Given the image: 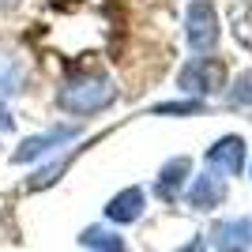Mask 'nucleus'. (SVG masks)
I'll use <instances>...</instances> for the list:
<instances>
[{
	"instance_id": "nucleus-11",
	"label": "nucleus",
	"mask_w": 252,
	"mask_h": 252,
	"mask_svg": "<svg viewBox=\"0 0 252 252\" xmlns=\"http://www.w3.org/2000/svg\"><path fill=\"white\" fill-rule=\"evenodd\" d=\"M79 241H83L91 252H128L125 237H117V233L102 230V226H91V230H83V233H79Z\"/></svg>"
},
{
	"instance_id": "nucleus-16",
	"label": "nucleus",
	"mask_w": 252,
	"mask_h": 252,
	"mask_svg": "<svg viewBox=\"0 0 252 252\" xmlns=\"http://www.w3.org/2000/svg\"><path fill=\"white\" fill-rule=\"evenodd\" d=\"M15 4H19V0H0V8H15Z\"/></svg>"
},
{
	"instance_id": "nucleus-15",
	"label": "nucleus",
	"mask_w": 252,
	"mask_h": 252,
	"mask_svg": "<svg viewBox=\"0 0 252 252\" xmlns=\"http://www.w3.org/2000/svg\"><path fill=\"white\" fill-rule=\"evenodd\" d=\"M181 252H203V241H200V237H196V241H192V245H185V249H181Z\"/></svg>"
},
{
	"instance_id": "nucleus-14",
	"label": "nucleus",
	"mask_w": 252,
	"mask_h": 252,
	"mask_svg": "<svg viewBox=\"0 0 252 252\" xmlns=\"http://www.w3.org/2000/svg\"><path fill=\"white\" fill-rule=\"evenodd\" d=\"M8 132H15V117H11L8 105L0 102V136H8Z\"/></svg>"
},
{
	"instance_id": "nucleus-8",
	"label": "nucleus",
	"mask_w": 252,
	"mask_h": 252,
	"mask_svg": "<svg viewBox=\"0 0 252 252\" xmlns=\"http://www.w3.org/2000/svg\"><path fill=\"white\" fill-rule=\"evenodd\" d=\"M192 177V162L185 155L181 158H169L166 166L158 169V181H155V196L158 200H166V203H173L181 196V189H185V181Z\"/></svg>"
},
{
	"instance_id": "nucleus-2",
	"label": "nucleus",
	"mask_w": 252,
	"mask_h": 252,
	"mask_svg": "<svg viewBox=\"0 0 252 252\" xmlns=\"http://www.w3.org/2000/svg\"><path fill=\"white\" fill-rule=\"evenodd\" d=\"M177 87L185 91V94H196V98L219 94L222 87H226V64H222L219 57H207V53H200V57H192L189 64H181Z\"/></svg>"
},
{
	"instance_id": "nucleus-4",
	"label": "nucleus",
	"mask_w": 252,
	"mask_h": 252,
	"mask_svg": "<svg viewBox=\"0 0 252 252\" xmlns=\"http://www.w3.org/2000/svg\"><path fill=\"white\" fill-rule=\"evenodd\" d=\"M79 136V125H53L49 132H38V136H27L15 147V155H11V162L15 166H23V162H34V158H45L53 155V151H61L64 143H72V139Z\"/></svg>"
},
{
	"instance_id": "nucleus-3",
	"label": "nucleus",
	"mask_w": 252,
	"mask_h": 252,
	"mask_svg": "<svg viewBox=\"0 0 252 252\" xmlns=\"http://www.w3.org/2000/svg\"><path fill=\"white\" fill-rule=\"evenodd\" d=\"M219 11L211 0H192L185 8V38H189L192 53H211L219 45Z\"/></svg>"
},
{
	"instance_id": "nucleus-9",
	"label": "nucleus",
	"mask_w": 252,
	"mask_h": 252,
	"mask_svg": "<svg viewBox=\"0 0 252 252\" xmlns=\"http://www.w3.org/2000/svg\"><path fill=\"white\" fill-rule=\"evenodd\" d=\"M143 203H147L143 189H125L105 203V219L117 222V226H128V222H136L139 215H143Z\"/></svg>"
},
{
	"instance_id": "nucleus-1",
	"label": "nucleus",
	"mask_w": 252,
	"mask_h": 252,
	"mask_svg": "<svg viewBox=\"0 0 252 252\" xmlns=\"http://www.w3.org/2000/svg\"><path fill=\"white\" fill-rule=\"evenodd\" d=\"M117 102L113 75L102 68H72L57 83V109L72 117H94Z\"/></svg>"
},
{
	"instance_id": "nucleus-12",
	"label": "nucleus",
	"mask_w": 252,
	"mask_h": 252,
	"mask_svg": "<svg viewBox=\"0 0 252 252\" xmlns=\"http://www.w3.org/2000/svg\"><path fill=\"white\" fill-rule=\"evenodd\" d=\"M230 102L233 105H252V72H241L230 87Z\"/></svg>"
},
{
	"instance_id": "nucleus-5",
	"label": "nucleus",
	"mask_w": 252,
	"mask_h": 252,
	"mask_svg": "<svg viewBox=\"0 0 252 252\" xmlns=\"http://www.w3.org/2000/svg\"><path fill=\"white\" fill-rule=\"evenodd\" d=\"M211 245L222 252H249L252 249V219H226L211 226Z\"/></svg>"
},
{
	"instance_id": "nucleus-6",
	"label": "nucleus",
	"mask_w": 252,
	"mask_h": 252,
	"mask_svg": "<svg viewBox=\"0 0 252 252\" xmlns=\"http://www.w3.org/2000/svg\"><path fill=\"white\" fill-rule=\"evenodd\" d=\"M222 200H226V181L219 177V169H207V173H200V177H192V185H189V207L211 211V207H219Z\"/></svg>"
},
{
	"instance_id": "nucleus-7",
	"label": "nucleus",
	"mask_w": 252,
	"mask_h": 252,
	"mask_svg": "<svg viewBox=\"0 0 252 252\" xmlns=\"http://www.w3.org/2000/svg\"><path fill=\"white\" fill-rule=\"evenodd\" d=\"M207 166L237 177L245 169V139L241 136H222L215 147H207Z\"/></svg>"
},
{
	"instance_id": "nucleus-13",
	"label": "nucleus",
	"mask_w": 252,
	"mask_h": 252,
	"mask_svg": "<svg viewBox=\"0 0 252 252\" xmlns=\"http://www.w3.org/2000/svg\"><path fill=\"white\" fill-rule=\"evenodd\" d=\"M203 109V98H192V102H158L155 105V113H200Z\"/></svg>"
},
{
	"instance_id": "nucleus-10",
	"label": "nucleus",
	"mask_w": 252,
	"mask_h": 252,
	"mask_svg": "<svg viewBox=\"0 0 252 252\" xmlns=\"http://www.w3.org/2000/svg\"><path fill=\"white\" fill-rule=\"evenodd\" d=\"M23 83H27V64H23V57L0 53V102L23 94Z\"/></svg>"
}]
</instances>
